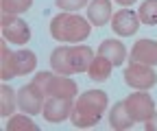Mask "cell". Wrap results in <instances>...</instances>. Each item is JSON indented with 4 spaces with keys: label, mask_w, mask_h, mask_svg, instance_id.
I'll list each match as a JSON object with an SVG mask.
<instances>
[{
    "label": "cell",
    "mask_w": 157,
    "mask_h": 131,
    "mask_svg": "<svg viewBox=\"0 0 157 131\" xmlns=\"http://www.w3.org/2000/svg\"><path fill=\"white\" fill-rule=\"evenodd\" d=\"M124 103H127V109L135 122H146L155 114V101L151 98L146 90H137L133 94H129L124 98Z\"/></svg>",
    "instance_id": "8992f818"
},
{
    "label": "cell",
    "mask_w": 157,
    "mask_h": 131,
    "mask_svg": "<svg viewBox=\"0 0 157 131\" xmlns=\"http://www.w3.org/2000/svg\"><path fill=\"white\" fill-rule=\"evenodd\" d=\"M15 107H17V94L13 92V87H9L7 81H5L2 85H0V116L9 118Z\"/></svg>",
    "instance_id": "e0dca14e"
},
{
    "label": "cell",
    "mask_w": 157,
    "mask_h": 131,
    "mask_svg": "<svg viewBox=\"0 0 157 131\" xmlns=\"http://www.w3.org/2000/svg\"><path fill=\"white\" fill-rule=\"evenodd\" d=\"M113 2H118V5H122V7H131L135 0H113Z\"/></svg>",
    "instance_id": "603a6c76"
},
{
    "label": "cell",
    "mask_w": 157,
    "mask_h": 131,
    "mask_svg": "<svg viewBox=\"0 0 157 131\" xmlns=\"http://www.w3.org/2000/svg\"><path fill=\"white\" fill-rule=\"evenodd\" d=\"M44 103H46V96L42 94V90H39L33 81L24 87H20L17 92V107L24 111L29 116H35V114H42L44 109Z\"/></svg>",
    "instance_id": "9c48e42d"
},
{
    "label": "cell",
    "mask_w": 157,
    "mask_h": 131,
    "mask_svg": "<svg viewBox=\"0 0 157 131\" xmlns=\"http://www.w3.org/2000/svg\"><path fill=\"white\" fill-rule=\"evenodd\" d=\"M33 5V0H0V9L2 13L9 15H20V13H26Z\"/></svg>",
    "instance_id": "d6986e66"
},
{
    "label": "cell",
    "mask_w": 157,
    "mask_h": 131,
    "mask_svg": "<svg viewBox=\"0 0 157 131\" xmlns=\"http://www.w3.org/2000/svg\"><path fill=\"white\" fill-rule=\"evenodd\" d=\"M94 50L90 46H59L50 55V68L57 74H76V72H87L94 61Z\"/></svg>",
    "instance_id": "6da1fadb"
},
{
    "label": "cell",
    "mask_w": 157,
    "mask_h": 131,
    "mask_svg": "<svg viewBox=\"0 0 157 131\" xmlns=\"http://www.w3.org/2000/svg\"><path fill=\"white\" fill-rule=\"evenodd\" d=\"M57 9L61 11H68V13H76L78 9L87 7V0H55Z\"/></svg>",
    "instance_id": "44dd1931"
},
{
    "label": "cell",
    "mask_w": 157,
    "mask_h": 131,
    "mask_svg": "<svg viewBox=\"0 0 157 131\" xmlns=\"http://www.w3.org/2000/svg\"><path fill=\"white\" fill-rule=\"evenodd\" d=\"M90 31H92V22L81 15H76V13L61 11L50 20V35L59 42L78 44L90 37Z\"/></svg>",
    "instance_id": "3957f363"
},
{
    "label": "cell",
    "mask_w": 157,
    "mask_h": 131,
    "mask_svg": "<svg viewBox=\"0 0 157 131\" xmlns=\"http://www.w3.org/2000/svg\"><path fill=\"white\" fill-rule=\"evenodd\" d=\"M131 61L157 66V42L153 40H137L131 48Z\"/></svg>",
    "instance_id": "7c38bea8"
},
{
    "label": "cell",
    "mask_w": 157,
    "mask_h": 131,
    "mask_svg": "<svg viewBox=\"0 0 157 131\" xmlns=\"http://www.w3.org/2000/svg\"><path fill=\"white\" fill-rule=\"evenodd\" d=\"M133 122H135V120L131 118V114H129V109H127V103H124V101L116 103L113 109L109 111V125H111V129L127 131V129L133 127Z\"/></svg>",
    "instance_id": "9a60e30c"
},
{
    "label": "cell",
    "mask_w": 157,
    "mask_h": 131,
    "mask_svg": "<svg viewBox=\"0 0 157 131\" xmlns=\"http://www.w3.org/2000/svg\"><path fill=\"white\" fill-rule=\"evenodd\" d=\"M37 66V57L31 50H17L11 52L7 48V40L2 37L0 42V77L2 81H11L13 77H22V74L33 72Z\"/></svg>",
    "instance_id": "277c9868"
},
{
    "label": "cell",
    "mask_w": 157,
    "mask_h": 131,
    "mask_svg": "<svg viewBox=\"0 0 157 131\" xmlns=\"http://www.w3.org/2000/svg\"><path fill=\"white\" fill-rule=\"evenodd\" d=\"M87 17L94 26H105L111 17V0H92L87 5Z\"/></svg>",
    "instance_id": "5bb4252c"
},
{
    "label": "cell",
    "mask_w": 157,
    "mask_h": 131,
    "mask_svg": "<svg viewBox=\"0 0 157 131\" xmlns=\"http://www.w3.org/2000/svg\"><path fill=\"white\" fill-rule=\"evenodd\" d=\"M111 70H113V64H111L109 59H105L103 55H96L94 61H92V66H90V70H87V77H90L94 83H103V81L109 79Z\"/></svg>",
    "instance_id": "2e32d148"
},
{
    "label": "cell",
    "mask_w": 157,
    "mask_h": 131,
    "mask_svg": "<svg viewBox=\"0 0 157 131\" xmlns=\"http://www.w3.org/2000/svg\"><path fill=\"white\" fill-rule=\"evenodd\" d=\"M98 55H103L105 59H109L113 66H122L127 59V48L120 40H105L96 50Z\"/></svg>",
    "instance_id": "4fadbf2b"
},
{
    "label": "cell",
    "mask_w": 157,
    "mask_h": 131,
    "mask_svg": "<svg viewBox=\"0 0 157 131\" xmlns=\"http://www.w3.org/2000/svg\"><path fill=\"white\" fill-rule=\"evenodd\" d=\"M7 131H37V125L29 118V114L24 116H13L7 122Z\"/></svg>",
    "instance_id": "ffe728a7"
},
{
    "label": "cell",
    "mask_w": 157,
    "mask_h": 131,
    "mask_svg": "<svg viewBox=\"0 0 157 131\" xmlns=\"http://www.w3.org/2000/svg\"><path fill=\"white\" fill-rule=\"evenodd\" d=\"M144 129H146V131H157V111L144 122Z\"/></svg>",
    "instance_id": "7402d4cb"
},
{
    "label": "cell",
    "mask_w": 157,
    "mask_h": 131,
    "mask_svg": "<svg viewBox=\"0 0 157 131\" xmlns=\"http://www.w3.org/2000/svg\"><path fill=\"white\" fill-rule=\"evenodd\" d=\"M124 81L131 87H137V90H151L157 83V74H155L153 66L131 61L124 70Z\"/></svg>",
    "instance_id": "ba28073f"
},
{
    "label": "cell",
    "mask_w": 157,
    "mask_h": 131,
    "mask_svg": "<svg viewBox=\"0 0 157 131\" xmlns=\"http://www.w3.org/2000/svg\"><path fill=\"white\" fill-rule=\"evenodd\" d=\"M140 22L148 24V26H157V0H144L140 5Z\"/></svg>",
    "instance_id": "ac0fdd59"
},
{
    "label": "cell",
    "mask_w": 157,
    "mask_h": 131,
    "mask_svg": "<svg viewBox=\"0 0 157 131\" xmlns=\"http://www.w3.org/2000/svg\"><path fill=\"white\" fill-rule=\"evenodd\" d=\"M107 105H109V98H107V94H105L103 90H87L74 103L72 114H70V120H72V125L76 129L94 127L98 120L103 118Z\"/></svg>",
    "instance_id": "7a4b0ae2"
},
{
    "label": "cell",
    "mask_w": 157,
    "mask_h": 131,
    "mask_svg": "<svg viewBox=\"0 0 157 131\" xmlns=\"http://www.w3.org/2000/svg\"><path fill=\"white\" fill-rule=\"evenodd\" d=\"M0 26H2V37L7 42H11V44L22 46V44H26L31 40V29H29V24L22 20V17L2 13V17H0Z\"/></svg>",
    "instance_id": "52a82bcc"
},
{
    "label": "cell",
    "mask_w": 157,
    "mask_h": 131,
    "mask_svg": "<svg viewBox=\"0 0 157 131\" xmlns=\"http://www.w3.org/2000/svg\"><path fill=\"white\" fill-rule=\"evenodd\" d=\"M72 107H74L72 98H46L44 109H42L44 120H48V122H61V120L70 118Z\"/></svg>",
    "instance_id": "8fae6325"
},
{
    "label": "cell",
    "mask_w": 157,
    "mask_h": 131,
    "mask_svg": "<svg viewBox=\"0 0 157 131\" xmlns=\"http://www.w3.org/2000/svg\"><path fill=\"white\" fill-rule=\"evenodd\" d=\"M33 83L42 90V94L46 98H74L78 94V85L72 79H68L66 74L39 72V74H35Z\"/></svg>",
    "instance_id": "5b68a950"
},
{
    "label": "cell",
    "mask_w": 157,
    "mask_h": 131,
    "mask_svg": "<svg viewBox=\"0 0 157 131\" xmlns=\"http://www.w3.org/2000/svg\"><path fill=\"white\" fill-rule=\"evenodd\" d=\"M111 29L116 35H120V37H129V35H135L137 29H140V15H137L135 11L131 9H120V11H116L113 17H111Z\"/></svg>",
    "instance_id": "30bf717a"
}]
</instances>
